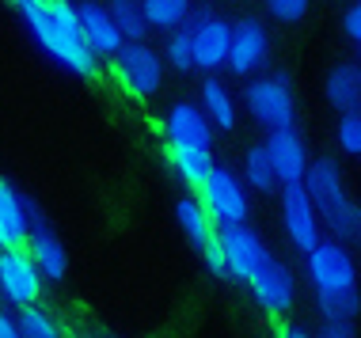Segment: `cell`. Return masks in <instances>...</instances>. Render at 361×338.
<instances>
[{
  "label": "cell",
  "instance_id": "obj_1",
  "mask_svg": "<svg viewBox=\"0 0 361 338\" xmlns=\"http://www.w3.org/2000/svg\"><path fill=\"white\" fill-rule=\"evenodd\" d=\"M19 15H23V27L35 38V46L50 57L57 69H65L69 76H80V80H99L103 61L87 50L80 35L76 0H38V4H31Z\"/></svg>",
  "mask_w": 361,
  "mask_h": 338
},
{
  "label": "cell",
  "instance_id": "obj_2",
  "mask_svg": "<svg viewBox=\"0 0 361 338\" xmlns=\"http://www.w3.org/2000/svg\"><path fill=\"white\" fill-rule=\"evenodd\" d=\"M305 190L316 206L319 220H324V232L331 239H343V244H354V232L361 225V206L354 201V194L346 190L343 168H338L335 156H316L305 175Z\"/></svg>",
  "mask_w": 361,
  "mask_h": 338
},
{
  "label": "cell",
  "instance_id": "obj_3",
  "mask_svg": "<svg viewBox=\"0 0 361 338\" xmlns=\"http://www.w3.org/2000/svg\"><path fill=\"white\" fill-rule=\"evenodd\" d=\"M240 107L267 133L293 130V125H297V88H293V76L278 73V69H267V73L251 76V80H243Z\"/></svg>",
  "mask_w": 361,
  "mask_h": 338
},
{
  "label": "cell",
  "instance_id": "obj_4",
  "mask_svg": "<svg viewBox=\"0 0 361 338\" xmlns=\"http://www.w3.org/2000/svg\"><path fill=\"white\" fill-rule=\"evenodd\" d=\"M106 73H111L114 88L122 95H130L133 103H149L164 92V76H168V65H164V54L149 42H126L118 57L106 61Z\"/></svg>",
  "mask_w": 361,
  "mask_h": 338
},
{
  "label": "cell",
  "instance_id": "obj_5",
  "mask_svg": "<svg viewBox=\"0 0 361 338\" xmlns=\"http://www.w3.org/2000/svg\"><path fill=\"white\" fill-rule=\"evenodd\" d=\"M305 277H308V285H312V296L357 293V289H361V270H357L354 247L343 244V239L324 236L305 255Z\"/></svg>",
  "mask_w": 361,
  "mask_h": 338
},
{
  "label": "cell",
  "instance_id": "obj_6",
  "mask_svg": "<svg viewBox=\"0 0 361 338\" xmlns=\"http://www.w3.org/2000/svg\"><path fill=\"white\" fill-rule=\"evenodd\" d=\"M198 198H202V206L209 209V217L217 228L247 225L251 220V190H247V182H243L240 171L228 168V163H217V168H213V175L202 182Z\"/></svg>",
  "mask_w": 361,
  "mask_h": 338
},
{
  "label": "cell",
  "instance_id": "obj_7",
  "mask_svg": "<svg viewBox=\"0 0 361 338\" xmlns=\"http://www.w3.org/2000/svg\"><path fill=\"white\" fill-rule=\"evenodd\" d=\"M274 57V38H270L267 19L259 15H240L232 19V50H228V76L236 80H251V76L270 69Z\"/></svg>",
  "mask_w": 361,
  "mask_h": 338
},
{
  "label": "cell",
  "instance_id": "obj_8",
  "mask_svg": "<svg viewBox=\"0 0 361 338\" xmlns=\"http://www.w3.org/2000/svg\"><path fill=\"white\" fill-rule=\"evenodd\" d=\"M46 277L27 247H4L0 251V304L8 312H23L42 301Z\"/></svg>",
  "mask_w": 361,
  "mask_h": 338
},
{
  "label": "cell",
  "instance_id": "obj_9",
  "mask_svg": "<svg viewBox=\"0 0 361 338\" xmlns=\"http://www.w3.org/2000/svg\"><path fill=\"white\" fill-rule=\"evenodd\" d=\"M187 27H190V42H194V69L202 76H217L228 69L232 19L213 12V8H198Z\"/></svg>",
  "mask_w": 361,
  "mask_h": 338
},
{
  "label": "cell",
  "instance_id": "obj_10",
  "mask_svg": "<svg viewBox=\"0 0 361 338\" xmlns=\"http://www.w3.org/2000/svg\"><path fill=\"white\" fill-rule=\"evenodd\" d=\"M247 293H251V301H255V308H259L262 315H270V320H286L293 308H297L300 285H297L293 266L286 263V258L274 255V258H270V263L247 282Z\"/></svg>",
  "mask_w": 361,
  "mask_h": 338
},
{
  "label": "cell",
  "instance_id": "obj_11",
  "mask_svg": "<svg viewBox=\"0 0 361 338\" xmlns=\"http://www.w3.org/2000/svg\"><path fill=\"white\" fill-rule=\"evenodd\" d=\"M221 251H224V263H228V282H240V285H247L251 277L274 258L267 236H262L259 228H251V225L221 228Z\"/></svg>",
  "mask_w": 361,
  "mask_h": 338
},
{
  "label": "cell",
  "instance_id": "obj_12",
  "mask_svg": "<svg viewBox=\"0 0 361 338\" xmlns=\"http://www.w3.org/2000/svg\"><path fill=\"white\" fill-rule=\"evenodd\" d=\"M278 201H281V232H286L289 247L300 251V255H308L327 232H324V220H319L316 206H312L305 182H297V187H281Z\"/></svg>",
  "mask_w": 361,
  "mask_h": 338
},
{
  "label": "cell",
  "instance_id": "obj_13",
  "mask_svg": "<svg viewBox=\"0 0 361 338\" xmlns=\"http://www.w3.org/2000/svg\"><path fill=\"white\" fill-rule=\"evenodd\" d=\"M27 251L38 263L46 282H65L69 274V247L61 244V236L54 232L50 217L42 213V206L31 198V236H27Z\"/></svg>",
  "mask_w": 361,
  "mask_h": 338
},
{
  "label": "cell",
  "instance_id": "obj_14",
  "mask_svg": "<svg viewBox=\"0 0 361 338\" xmlns=\"http://www.w3.org/2000/svg\"><path fill=\"white\" fill-rule=\"evenodd\" d=\"M160 133L168 144H198V149H213V137H217L198 99H175L160 118Z\"/></svg>",
  "mask_w": 361,
  "mask_h": 338
},
{
  "label": "cell",
  "instance_id": "obj_15",
  "mask_svg": "<svg viewBox=\"0 0 361 338\" xmlns=\"http://www.w3.org/2000/svg\"><path fill=\"white\" fill-rule=\"evenodd\" d=\"M267 152H270V163H274V171H278V182L281 187H297V182H305L308 175V168H312V149H308V141H305V133L293 125V130H274V133H267Z\"/></svg>",
  "mask_w": 361,
  "mask_h": 338
},
{
  "label": "cell",
  "instance_id": "obj_16",
  "mask_svg": "<svg viewBox=\"0 0 361 338\" xmlns=\"http://www.w3.org/2000/svg\"><path fill=\"white\" fill-rule=\"evenodd\" d=\"M76 19H80V35H84L87 50L99 57V61L118 57V50L126 46V38L118 31V23L111 19L106 0H76Z\"/></svg>",
  "mask_w": 361,
  "mask_h": 338
},
{
  "label": "cell",
  "instance_id": "obj_17",
  "mask_svg": "<svg viewBox=\"0 0 361 338\" xmlns=\"http://www.w3.org/2000/svg\"><path fill=\"white\" fill-rule=\"evenodd\" d=\"M164 160H168L171 175L179 179L190 194H198L202 182L213 175V168H217L213 149H198V144H168L164 141Z\"/></svg>",
  "mask_w": 361,
  "mask_h": 338
},
{
  "label": "cell",
  "instance_id": "obj_18",
  "mask_svg": "<svg viewBox=\"0 0 361 338\" xmlns=\"http://www.w3.org/2000/svg\"><path fill=\"white\" fill-rule=\"evenodd\" d=\"M198 103H202V111H206V118L213 122L217 133H232L240 125V99L232 95V88L221 76H202Z\"/></svg>",
  "mask_w": 361,
  "mask_h": 338
},
{
  "label": "cell",
  "instance_id": "obj_19",
  "mask_svg": "<svg viewBox=\"0 0 361 338\" xmlns=\"http://www.w3.org/2000/svg\"><path fill=\"white\" fill-rule=\"evenodd\" d=\"M324 99L331 111L346 114L361 107V65L357 61H338L324 76Z\"/></svg>",
  "mask_w": 361,
  "mask_h": 338
},
{
  "label": "cell",
  "instance_id": "obj_20",
  "mask_svg": "<svg viewBox=\"0 0 361 338\" xmlns=\"http://www.w3.org/2000/svg\"><path fill=\"white\" fill-rule=\"evenodd\" d=\"M175 225H179V232L190 239V247L194 251H202L206 244H213L217 239V225H213V217H209V209L202 206V198L198 194H179L175 198Z\"/></svg>",
  "mask_w": 361,
  "mask_h": 338
},
{
  "label": "cell",
  "instance_id": "obj_21",
  "mask_svg": "<svg viewBox=\"0 0 361 338\" xmlns=\"http://www.w3.org/2000/svg\"><path fill=\"white\" fill-rule=\"evenodd\" d=\"M240 175H243V182H247L251 194H278V190H281L278 171H274V163H270V152H267V144H262V141L243 149Z\"/></svg>",
  "mask_w": 361,
  "mask_h": 338
},
{
  "label": "cell",
  "instance_id": "obj_22",
  "mask_svg": "<svg viewBox=\"0 0 361 338\" xmlns=\"http://www.w3.org/2000/svg\"><path fill=\"white\" fill-rule=\"evenodd\" d=\"M194 4H198V0H141L149 31H156V35H171V31H179V27H187L190 15L198 12Z\"/></svg>",
  "mask_w": 361,
  "mask_h": 338
},
{
  "label": "cell",
  "instance_id": "obj_23",
  "mask_svg": "<svg viewBox=\"0 0 361 338\" xmlns=\"http://www.w3.org/2000/svg\"><path fill=\"white\" fill-rule=\"evenodd\" d=\"M106 8H111V19L118 23V31H122L126 42H145V38L152 35L141 0H106Z\"/></svg>",
  "mask_w": 361,
  "mask_h": 338
},
{
  "label": "cell",
  "instance_id": "obj_24",
  "mask_svg": "<svg viewBox=\"0 0 361 338\" xmlns=\"http://www.w3.org/2000/svg\"><path fill=\"white\" fill-rule=\"evenodd\" d=\"M160 54H164V65H168L171 73H179V76L198 73V69H194V42H190V27H179V31L164 35Z\"/></svg>",
  "mask_w": 361,
  "mask_h": 338
},
{
  "label": "cell",
  "instance_id": "obj_25",
  "mask_svg": "<svg viewBox=\"0 0 361 338\" xmlns=\"http://www.w3.org/2000/svg\"><path fill=\"white\" fill-rule=\"evenodd\" d=\"M16 320H19V331H23V338H65L61 323H57V320H54L50 312H46L42 304H35V308H23V312H16Z\"/></svg>",
  "mask_w": 361,
  "mask_h": 338
},
{
  "label": "cell",
  "instance_id": "obj_26",
  "mask_svg": "<svg viewBox=\"0 0 361 338\" xmlns=\"http://www.w3.org/2000/svg\"><path fill=\"white\" fill-rule=\"evenodd\" d=\"M319 320H350L357 323L361 315V289L357 293H338V296H316Z\"/></svg>",
  "mask_w": 361,
  "mask_h": 338
},
{
  "label": "cell",
  "instance_id": "obj_27",
  "mask_svg": "<svg viewBox=\"0 0 361 338\" xmlns=\"http://www.w3.org/2000/svg\"><path fill=\"white\" fill-rule=\"evenodd\" d=\"M335 144H338V152H343V156L361 160V107L338 114V122H335Z\"/></svg>",
  "mask_w": 361,
  "mask_h": 338
},
{
  "label": "cell",
  "instance_id": "obj_28",
  "mask_svg": "<svg viewBox=\"0 0 361 338\" xmlns=\"http://www.w3.org/2000/svg\"><path fill=\"white\" fill-rule=\"evenodd\" d=\"M262 12L274 23H300L312 12V0H262Z\"/></svg>",
  "mask_w": 361,
  "mask_h": 338
},
{
  "label": "cell",
  "instance_id": "obj_29",
  "mask_svg": "<svg viewBox=\"0 0 361 338\" xmlns=\"http://www.w3.org/2000/svg\"><path fill=\"white\" fill-rule=\"evenodd\" d=\"M338 27H343L346 42H354L361 50V0H350V4L343 8V19H338Z\"/></svg>",
  "mask_w": 361,
  "mask_h": 338
},
{
  "label": "cell",
  "instance_id": "obj_30",
  "mask_svg": "<svg viewBox=\"0 0 361 338\" xmlns=\"http://www.w3.org/2000/svg\"><path fill=\"white\" fill-rule=\"evenodd\" d=\"M312 338H357V323L350 320H319Z\"/></svg>",
  "mask_w": 361,
  "mask_h": 338
},
{
  "label": "cell",
  "instance_id": "obj_31",
  "mask_svg": "<svg viewBox=\"0 0 361 338\" xmlns=\"http://www.w3.org/2000/svg\"><path fill=\"white\" fill-rule=\"evenodd\" d=\"M0 338H23V331H19V320H16V312H8L4 304H0Z\"/></svg>",
  "mask_w": 361,
  "mask_h": 338
},
{
  "label": "cell",
  "instance_id": "obj_32",
  "mask_svg": "<svg viewBox=\"0 0 361 338\" xmlns=\"http://www.w3.org/2000/svg\"><path fill=\"white\" fill-rule=\"evenodd\" d=\"M274 338H312V331H305V327H297V323H281Z\"/></svg>",
  "mask_w": 361,
  "mask_h": 338
},
{
  "label": "cell",
  "instance_id": "obj_33",
  "mask_svg": "<svg viewBox=\"0 0 361 338\" xmlns=\"http://www.w3.org/2000/svg\"><path fill=\"white\" fill-rule=\"evenodd\" d=\"M8 4H12L16 12H27V8H31V4H38V0H8Z\"/></svg>",
  "mask_w": 361,
  "mask_h": 338
},
{
  "label": "cell",
  "instance_id": "obj_34",
  "mask_svg": "<svg viewBox=\"0 0 361 338\" xmlns=\"http://www.w3.org/2000/svg\"><path fill=\"white\" fill-rule=\"evenodd\" d=\"M350 247H357V251H361V225H357V232H354V244H350Z\"/></svg>",
  "mask_w": 361,
  "mask_h": 338
},
{
  "label": "cell",
  "instance_id": "obj_35",
  "mask_svg": "<svg viewBox=\"0 0 361 338\" xmlns=\"http://www.w3.org/2000/svg\"><path fill=\"white\" fill-rule=\"evenodd\" d=\"M198 4H202V8H209V4H217V0H198Z\"/></svg>",
  "mask_w": 361,
  "mask_h": 338
},
{
  "label": "cell",
  "instance_id": "obj_36",
  "mask_svg": "<svg viewBox=\"0 0 361 338\" xmlns=\"http://www.w3.org/2000/svg\"><path fill=\"white\" fill-rule=\"evenodd\" d=\"M0 251H4V236H0Z\"/></svg>",
  "mask_w": 361,
  "mask_h": 338
},
{
  "label": "cell",
  "instance_id": "obj_37",
  "mask_svg": "<svg viewBox=\"0 0 361 338\" xmlns=\"http://www.w3.org/2000/svg\"><path fill=\"white\" fill-rule=\"evenodd\" d=\"M357 65H361V50H357Z\"/></svg>",
  "mask_w": 361,
  "mask_h": 338
}]
</instances>
